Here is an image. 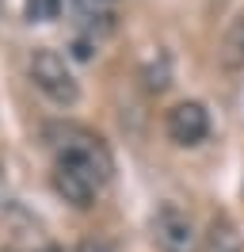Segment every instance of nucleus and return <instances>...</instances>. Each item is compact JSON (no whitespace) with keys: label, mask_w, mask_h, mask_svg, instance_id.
<instances>
[{"label":"nucleus","mask_w":244,"mask_h":252,"mask_svg":"<svg viewBox=\"0 0 244 252\" xmlns=\"http://www.w3.org/2000/svg\"><path fill=\"white\" fill-rule=\"evenodd\" d=\"M30 80H34V88L46 92L54 103H76V95H80L65 58L54 54V50H34V58H30Z\"/></svg>","instance_id":"obj_2"},{"label":"nucleus","mask_w":244,"mask_h":252,"mask_svg":"<svg viewBox=\"0 0 244 252\" xmlns=\"http://www.w3.org/2000/svg\"><path fill=\"white\" fill-rule=\"evenodd\" d=\"M152 241L164 252H195L198 249V229L191 214L180 210L176 203H164L152 214Z\"/></svg>","instance_id":"obj_3"},{"label":"nucleus","mask_w":244,"mask_h":252,"mask_svg":"<svg viewBox=\"0 0 244 252\" xmlns=\"http://www.w3.org/2000/svg\"><path fill=\"white\" fill-rule=\"evenodd\" d=\"M202 249L206 252H244L241 229L229 218H214L210 225H206V233H202Z\"/></svg>","instance_id":"obj_5"},{"label":"nucleus","mask_w":244,"mask_h":252,"mask_svg":"<svg viewBox=\"0 0 244 252\" xmlns=\"http://www.w3.org/2000/svg\"><path fill=\"white\" fill-rule=\"evenodd\" d=\"M164 130H168V138L176 145H198L206 134H210V115H206L202 103L183 99V103H176V107L168 111Z\"/></svg>","instance_id":"obj_4"},{"label":"nucleus","mask_w":244,"mask_h":252,"mask_svg":"<svg viewBox=\"0 0 244 252\" xmlns=\"http://www.w3.org/2000/svg\"><path fill=\"white\" fill-rule=\"evenodd\" d=\"M73 4H76V8H84V12H99L107 0H73Z\"/></svg>","instance_id":"obj_8"},{"label":"nucleus","mask_w":244,"mask_h":252,"mask_svg":"<svg viewBox=\"0 0 244 252\" xmlns=\"http://www.w3.org/2000/svg\"><path fill=\"white\" fill-rule=\"evenodd\" d=\"M0 252H15V249H0Z\"/></svg>","instance_id":"obj_9"},{"label":"nucleus","mask_w":244,"mask_h":252,"mask_svg":"<svg viewBox=\"0 0 244 252\" xmlns=\"http://www.w3.org/2000/svg\"><path fill=\"white\" fill-rule=\"evenodd\" d=\"M76 252H115L107 241H99V237H88V241H80L76 245Z\"/></svg>","instance_id":"obj_7"},{"label":"nucleus","mask_w":244,"mask_h":252,"mask_svg":"<svg viewBox=\"0 0 244 252\" xmlns=\"http://www.w3.org/2000/svg\"><path fill=\"white\" fill-rule=\"evenodd\" d=\"M23 12L30 23H50L61 16V0H23Z\"/></svg>","instance_id":"obj_6"},{"label":"nucleus","mask_w":244,"mask_h":252,"mask_svg":"<svg viewBox=\"0 0 244 252\" xmlns=\"http://www.w3.org/2000/svg\"><path fill=\"white\" fill-rule=\"evenodd\" d=\"M107 176H111L107 145L88 130L69 126L58 153V164H54V191L73 206H92L95 191L107 184Z\"/></svg>","instance_id":"obj_1"}]
</instances>
